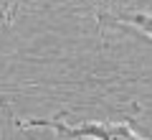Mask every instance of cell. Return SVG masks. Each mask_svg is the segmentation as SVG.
I'll return each instance as SVG.
<instances>
[{"label":"cell","mask_w":152,"mask_h":140,"mask_svg":"<svg viewBox=\"0 0 152 140\" xmlns=\"http://www.w3.org/2000/svg\"><path fill=\"white\" fill-rule=\"evenodd\" d=\"M124 21L132 23V26H137L140 31H145L147 36L152 38V16H150V13H134V16H127Z\"/></svg>","instance_id":"2"},{"label":"cell","mask_w":152,"mask_h":140,"mask_svg":"<svg viewBox=\"0 0 152 140\" xmlns=\"http://www.w3.org/2000/svg\"><path fill=\"white\" fill-rule=\"evenodd\" d=\"M20 127H46L66 140H145L129 122H79L66 125L61 120H20Z\"/></svg>","instance_id":"1"}]
</instances>
